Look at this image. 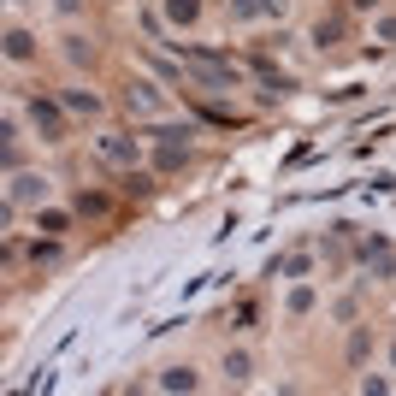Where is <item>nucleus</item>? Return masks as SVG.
I'll list each match as a JSON object with an SVG mask.
<instances>
[{
	"label": "nucleus",
	"instance_id": "1",
	"mask_svg": "<svg viewBox=\"0 0 396 396\" xmlns=\"http://www.w3.org/2000/svg\"><path fill=\"white\" fill-rule=\"evenodd\" d=\"M12 201H42V178H12Z\"/></svg>",
	"mask_w": 396,
	"mask_h": 396
},
{
	"label": "nucleus",
	"instance_id": "2",
	"mask_svg": "<svg viewBox=\"0 0 396 396\" xmlns=\"http://www.w3.org/2000/svg\"><path fill=\"white\" fill-rule=\"evenodd\" d=\"M6 54H12V59L30 54V30H12V36H6Z\"/></svg>",
	"mask_w": 396,
	"mask_h": 396
},
{
	"label": "nucleus",
	"instance_id": "4",
	"mask_svg": "<svg viewBox=\"0 0 396 396\" xmlns=\"http://www.w3.org/2000/svg\"><path fill=\"white\" fill-rule=\"evenodd\" d=\"M166 385H172V390H190V385H195V373H190V367H172Z\"/></svg>",
	"mask_w": 396,
	"mask_h": 396
},
{
	"label": "nucleus",
	"instance_id": "5",
	"mask_svg": "<svg viewBox=\"0 0 396 396\" xmlns=\"http://www.w3.org/2000/svg\"><path fill=\"white\" fill-rule=\"evenodd\" d=\"M172 18H178V24H190V18H195V0H172Z\"/></svg>",
	"mask_w": 396,
	"mask_h": 396
},
{
	"label": "nucleus",
	"instance_id": "3",
	"mask_svg": "<svg viewBox=\"0 0 396 396\" xmlns=\"http://www.w3.org/2000/svg\"><path fill=\"white\" fill-rule=\"evenodd\" d=\"M225 373H231V379H249V373H254V361H249V355H231Z\"/></svg>",
	"mask_w": 396,
	"mask_h": 396
},
{
	"label": "nucleus",
	"instance_id": "6",
	"mask_svg": "<svg viewBox=\"0 0 396 396\" xmlns=\"http://www.w3.org/2000/svg\"><path fill=\"white\" fill-rule=\"evenodd\" d=\"M379 36H385V42H396V18H385V24H379Z\"/></svg>",
	"mask_w": 396,
	"mask_h": 396
}]
</instances>
